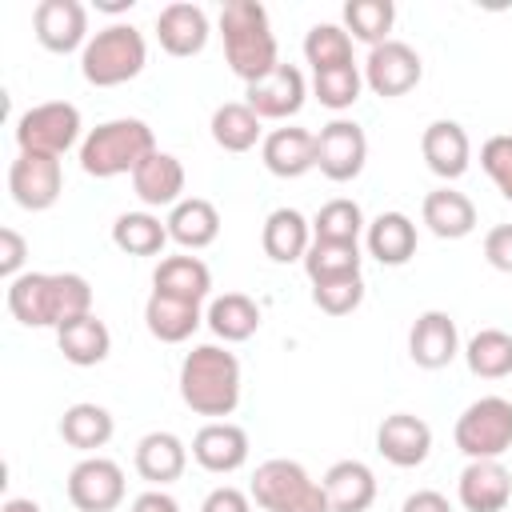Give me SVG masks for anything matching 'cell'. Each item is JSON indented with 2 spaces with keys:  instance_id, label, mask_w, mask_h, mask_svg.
I'll list each match as a JSON object with an SVG mask.
<instances>
[{
  "instance_id": "6da1fadb",
  "label": "cell",
  "mask_w": 512,
  "mask_h": 512,
  "mask_svg": "<svg viewBox=\"0 0 512 512\" xmlns=\"http://www.w3.org/2000/svg\"><path fill=\"white\" fill-rule=\"evenodd\" d=\"M8 312L24 328H64L92 312V284L80 272H20L8 280Z\"/></svg>"
},
{
  "instance_id": "7a4b0ae2",
  "label": "cell",
  "mask_w": 512,
  "mask_h": 512,
  "mask_svg": "<svg viewBox=\"0 0 512 512\" xmlns=\"http://www.w3.org/2000/svg\"><path fill=\"white\" fill-rule=\"evenodd\" d=\"M220 36H224V60H228L232 76L244 80V88L280 68L276 36H272L264 4H256V0H228L220 8Z\"/></svg>"
},
{
  "instance_id": "3957f363",
  "label": "cell",
  "mask_w": 512,
  "mask_h": 512,
  "mask_svg": "<svg viewBox=\"0 0 512 512\" xmlns=\"http://www.w3.org/2000/svg\"><path fill=\"white\" fill-rule=\"evenodd\" d=\"M180 400L196 416L224 420L240 404V360L220 344H196L180 364Z\"/></svg>"
},
{
  "instance_id": "277c9868",
  "label": "cell",
  "mask_w": 512,
  "mask_h": 512,
  "mask_svg": "<svg viewBox=\"0 0 512 512\" xmlns=\"http://www.w3.org/2000/svg\"><path fill=\"white\" fill-rule=\"evenodd\" d=\"M156 152V136L144 120L136 116H120V120H104L96 124L84 144H80V168L96 180H112V176H132L148 156Z\"/></svg>"
},
{
  "instance_id": "5b68a950",
  "label": "cell",
  "mask_w": 512,
  "mask_h": 512,
  "mask_svg": "<svg viewBox=\"0 0 512 512\" xmlns=\"http://www.w3.org/2000/svg\"><path fill=\"white\" fill-rule=\"evenodd\" d=\"M144 64H148V44H144V32L132 28V24L100 28L80 52V72L92 88L128 84L144 72Z\"/></svg>"
},
{
  "instance_id": "8992f818",
  "label": "cell",
  "mask_w": 512,
  "mask_h": 512,
  "mask_svg": "<svg viewBox=\"0 0 512 512\" xmlns=\"http://www.w3.org/2000/svg\"><path fill=\"white\" fill-rule=\"evenodd\" d=\"M248 496L264 508V512H328V496L324 484L308 476L304 464L296 460H264L252 472V488Z\"/></svg>"
},
{
  "instance_id": "52a82bcc",
  "label": "cell",
  "mask_w": 512,
  "mask_h": 512,
  "mask_svg": "<svg viewBox=\"0 0 512 512\" xmlns=\"http://www.w3.org/2000/svg\"><path fill=\"white\" fill-rule=\"evenodd\" d=\"M452 436L468 460H500L512 448V400H504V396L472 400L460 412Z\"/></svg>"
},
{
  "instance_id": "ba28073f",
  "label": "cell",
  "mask_w": 512,
  "mask_h": 512,
  "mask_svg": "<svg viewBox=\"0 0 512 512\" xmlns=\"http://www.w3.org/2000/svg\"><path fill=\"white\" fill-rule=\"evenodd\" d=\"M80 140V108L68 100H48L32 104L16 120V144L20 152H40V156H64Z\"/></svg>"
},
{
  "instance_id": "9c48e42d",
  "label": "cell",
  "mask_w": 512,
  "mask_h": 512,
  "mask_svg": "<svg viewBox=\"0 0 512 512\" xmlns=\"http://www.w3.org/2000/svg\"><path fill=\"white\" fill-rule=\"evenodd\" d=\"M368 160V136L356 120H328L316 136V168L332 184H348L364 172Z\"/></svg>"
},
{
  "instance_id": "30bf717a",
  "label": "cell",
  "mask_w": 512,
  "mask_h": 512,
  "mask_svg": "<svg viewBox=\"0 0 512 512\" xmlns=\"http://www.w3.org/2000/svg\"><path fill=\"white\" fill-rule=\"evenodd\" d=\"M68 500L76 512H116L124 500V472L108 456H84L68 472Z\"/></svg>"
},
{
  "instance_id": "8fae6325",
  "label": "cell",
  "mask_w": 512,
  "mask_h": 512,
  "mask_svg": "<svg viewBox=\"0 0 512 512\" xmlns=\"http://www.w3.org/2000/svg\"><path fill=\"white\" fill-rule=\"evenodd\" d=\"M420 76H424V64H420L416 48L404 44V40H384L364 60V84L384 100H396V96L412 92L420 84Z\"/></svg>"
},
{
  "instance_id": "7c38bea8",
  "label": "cell",
  "mask_w": 512,
  "mask_h": 512,
  "mask_svg": "<svg viewBox=\"0 0 512 512\" xmlns=\"http://www.w3.org/2000/svg\"><path fill=\"white\" fill-rule=\"evenodd\" d=\"M8 192L24 212H44L60 200L64 192V172L56 156H40V152H20L8 168Z\"/></svg>"
},
{
  "instance_id": "4fadbf2b",
  "label": "cell",
  "mask_w": 512,
  "mask_h": 512,
  "mask_svg": "<svg viewBox=\"0 0 512 512\" xmlns=\"http://www.w3.org/2000/svg\"><path fill=\"white\" fill-rule=\"evenodd\" d=\"M32 28L48 52H76L80 44H88V8L80 0H40L32 12Z\"/></svg>"
},
{
  "instance_id": "5bb4252c",
  "label": "cell",
  "mask_w": 512,
  "mask_h": 512,
  "mask_svg": "<svg viewBox=\"0 0 512 512\" xmlns=\"http://www.w3.org/2000/svg\"><path fill=\"white\" fill-rule=\"evenodd\" d=\"M304 96H308V88H304V76H300L296 64H280L276 72H268L264 80L244 88V104L260 120H288V116H296L304 108Z\"/></svg>"
},
{
  "instance_id": "9a60e30c",
  "label": "cell",
  "mask_w": 512,
  "mask_h": 512,
  "mask_svg": "<svg viewBox=\"0 0 512 512\" xmlns=\"http://www.w3.org/2000/svg\"><path fill=\"white\" fill-rule=\"evenodd\" d=\"M192 460L212 476H228L248 464V432L232 420H208L192 436Z\"/></svg>"
},
{
  "instance_id": "2e32d148",
  "label": "cell",
  "mask_w": 512,
  "mask_h": 512,
  "mask_svg": "<svg viewBox=\"0 0 512 512\" xmlns=\"http://www.w3.org/2000/svg\"><path fill=\"white\" fill-rule=\"evenodd\" d=\"M460 352V332H456V320L440 308H428L416 316L412 332H408V356L412 364L436 372V368H448Z\"/></svg>"
},
{
  "instance_id": "e0dca14e",
  "label": "cell",
  "mask_w": 512,
  "mask_h": 512,
  "mask_svg": "<svg viewBox=\"0 0 512 512\" xmlns=\"http://www.w3.org/2000/svg\"><path fill=\"white\" fill-rule=\"evenodd\" d=\"M376 452L396 468H416L432 452V428L412 412H392L376 428Z\"/></svg>"
},
{
  "instance_id": "ac0fdd59",
  "label": "cell",
  "mask_w": 512,
  "mask_h": 512,
  "mask_svg": "<svg viewBox=\"0 0 512 512\" xmlns=\"http://www.w3.org/2000/svg\"><path fill=\"white\" fill-rule=\"evenodd\" d=\"M464 512H504L512 500V472L500 460H468L456 480Z\"/></svg>"
},
{
  "instance_id": "d6986e66",
  "label": "cell",
  "mask_w": 512,
  "mask_h": 512,
  "mask_svg": "<svg viewBox=\"0 0 512 512\" xmlns=\"http://www.w3.org/2000/svg\"><path fill=\"white\" fill-rule=\"evenodd\" d=\"M260 160H264V168L272 176L296 180V176H304V172L316 168V136L308 128H296V124L272 128L264 136V144H260Z\"/></svg>"
},
{
  "instance_id": "ffe728a7",
  "label": "cell",
  "mask_w": 512,
  "mask_h": 512,
  "mask_svg": "<svg viewBox=\"0 0 512 512\" xmlns=\"http://www.w3.org/2000/svg\"><path fill=\"white\" fill-rule=\"evenodd\" d=\"M420 156L440 180H460L468 172V160H472L468 132L456 120H432L420 136Z\"/></svg>"
},
{
  "instance_id": "44dd1931",
  "label": "cell",
  "mask_w": 512,
  "mask_h": 512,
  "mask_svg": "<svg viewBox=\"0 0 512 512\" xmlns=\"http://www.w3.org/2000/svg\"><path fill=\"white\" fill-rule=\"evenodd\" d=\"M132 192L140 196L144 208H176L184 200V164L172 152H152L136 172H132Z\"/></svg>"
},
{
  "instance_id": "7402d4cb",
  "label": "cell",
  "mask_w": 512,
  "mask_h": 512,
  "mask_svg": "<svg viewBox=\"0 0 512 512\" xmlns=\"http://www.w3.org/2000/svg\"><path fill=\"white\" fill-rule=\"evenodd\" d=\"M320 484L328 496V512H368L376 500V476L364 460H336Z\"/></svg>"
},
{
  "instance_id": "603a6c76",
  "label": "cell",
  "mask_w": 512,
  "mask_h": 512,
  "mask_svg": "<svg viewBox=\"0 0 512 512\" xmlns=\"http://www.w3.org/2000/svg\"><path fill=\"white\" fill-rule=\"evenodd\" d=\"M156 40L168 56H196L208 44V16L200 4H168L156 16Z\"/></svg>"
},
{
  "instance_id": "cb8c5ba5",
  "label": "cell",
  "mask_w": 512,
  "mask_h": 512,
  "mask_svg": "<svg viewBox=\"0 0 512 512\" xmlns=\"http://www.w3.org/2000/svg\"><path fill=\"white\" fill-rule=\"evenodd\" d=\"M152 292L184 304H204L212 292V272L200 256H164L152 272Z\"/></svg>"
},
{
  "instance_id": "d4e9b609",
  "label": "cell",
  "mask_w": 512,
  "mask_h": 512,
  "mask_svg": "<svg viewBox=\"0 0 512 512\" xmlns=\"http://www.w3.org/2000/svg\"><path fill=\"white\" fill-rule=\"evenodd\" d=\"M188 468V448L176 432H148L136 444V472L140 480H148L152 488H164L172 480H180Z\"/></svg>"
},
{
  "instance_id": "484cf974",
  "label": "cell",
  "mask_w": 512,
  "mask_h": 512,
  "mask_svg": "<svg viewBox=\"0 0 512 512\" xmlns=\"http://www.w3.org/2000/svg\"><path fill=\"white\" fill-rule=\"evenodd\" d=\"M420 220H424L428 232L440 236V240H464V236L476 228V204H472L464 192H456V188L444 184V188H432V192L424 196Z\"/></svg>"
},
{
  "instance_id": "4316f807",
  "label": "cell",
  "mask_w": 512,
  "mask_h": 512,
  "mask_svg": "<svg viewBox=\"0 0 512 512\" xmlns=\"http://www.w3.org/2000/svg\"><path fill=\"white\" fill-rule=\"evenodd\" d=\"M260 244H264V256L276 264L304 260L312 248V224L296 208H276V212H268V220L260 228Z\"/></svg>"
},
{
  "instance_id": "83f0119b",
  "label": "cell",
  "mask_w": 512,
  "mask_h": 512,
  "mask_svg": "<svg viewBox=\"0 0 512 512\" xmlns=\"http://www.w3.org/2000/svg\"><path fill=\"white\" fill-rule=\"evenodd\" d=\"M168 240H176L180 248H208L220 236V212L212 200L204 196H184L176 208H168Z\"/></svg>"
},
{
  "instance_id": "f1b7e54d",
  "label": "cell",
  "mask_w": 512,
  "mask_h": 512,
  "mask_svg": "<svg viewBox=\"0 0 512 512\" xmlns=\"http://www.w3.org/2000/svg\"><path fill=\"white\" fill-rule=\"evenodd\" d=\"M364 244H368V256L372 260H380L388 268H400L416 252V224L404 212H380L364 228Z\"/></svg>"
},
{
  "instance_id": "f546056e",
  "label": "cell",
  "mask_w": 512,
  "mask_h": 512,
  "mask_svg": "<svg viewBox=\"0 0 512 512\" xmlns=\"http://www.w3.org/2000/svg\"><path fill=\"white\" fill-rule=\"evenodd\" d=\"M56 344L64 352L68 364L76 368H92V364H104L108 352H112V332L100 316H80V320H68L64 328H56Z\"/></svg>"
},
{
  "instance_id": "4dcf8cb0",
  "label": "cell",
  "mask_w": 512,
  "mask_h": 512,
  "mask_svg": "<svg viewBox=\"0 0 512 512\" xmlns=\"http://www.w3.org/2000/svg\"><path fill=\"white\" fill-rule=\"evenodd\" d=\"M112 432H116L112 412H108L104 404H92V400H80V404L64 408V416H60V436H64V444L76 448V452H96V448H104V444L112 440Z\"/></svg>"
},
{
  "instance_id": "1f68e13d",
  "label": "cell",
  "mask_w": 512,
  "mask_h": 512,
  "mask_svg": "<svg viewBox=\"0 0 512 512\" xmlns=\"http://www.w3.org/2000/svg\"><path fill=\"white\" fill-rule=\"evenodd\" d=\"M200 320H204L200 304H184V300H172L160 292H152L144 304V324L160 344H184L200 328Z\"/></svg>"
},
{
  "instance_id": "d6a6232c",
  "label": "cell",
  "mask_w": 512,
  "mask_h": 512,
  "mask_svg": "<svg viewBox=\"0 0 512 512\" xmlns=\"http://www.w3.org/2000/svg\"><path fill=\"white\" fill-rule=\"evenodd\" d=\"M208 328H212V336H220L224 344H240V340H248V336H256V328H260V308H256V300L252 296H244V292H224V296H216L212 304H208Z\"/></svg>"
},
{
  "instance_id": "836d02e7",
  "label": "cell",
  "mask_w": 512,
  "mask_h": 512,
  "mask_svg": "<svg viewBox=\"0 0 512 512\" xmlns=\"http://www.w3.org/2000/svg\"><path fill=\"white\" fill-rule=\"evenodd\" d=\"M360 244L356 240H312L308 256H304V272L312 284H328V280H352L360 276Z\"/></svg>"
},
{
  "instance_id": "e575fe53",
  "label": "cell",
  "mask_w": 512,
  "mask_h": 512,
  "mask_svg": "<svg viewBox=\"0 0 512 512\" xmlns=\"http://www.w3.org/2000/svg\"><path fill=\"white\" fill-rule=\"evenodd\" d=\"M260 136H264L260 116H256L244 100H228V104H220V108L212 112V140H216L224 152H248V148H256V144H264Z\"/></svg>"
},
{
  "instance_id": "d590c367",
  "label": "cell",
  "mask_w": 512,
  "mask_h": 512,
  "mask_svg": "<svg viewBox=\"0 0 512 512\" xmlns=\"http://www.w3.org/2000/svg\"><path fill=\"white\" fill-rule=\"evenodd\" d=\"M468 372L480 380H504L512 376V332L504 328H480L464 348Z\"/></svg>"
},
{
  "instance_id": "8d00e7d4",
  "label": "cell",
  "mask_w": 512,
  "mask_h": 512,
  "mask_svg": "<svg viewBox=\"0 0 512 512\" xmlns=\"http://www.w3.org/2000/svg\"><path fill=\"white\" fill-rule=\"evenodd\" d=\"M112 244L128 256H160L168 244V224L152 212H124L112 224Z\"/></svg>"
},
{
  "instance_id": "74e56055",
  "label": "cell",
  "mask_w": 512,
  "mask_h": 512,
  "mask_svg": "<svg viewBox=\"0 0 512 512\" xmlns=\"http://www.w3.org/2000/svg\"><path fill=\"white\" fill-rule=\"evenodd\" d=\"M392 24H396L392 0H348L344 4V32H352L356 40H364L372 48L384 44V40H392L388 36Z\"/></svg>"
},
{
  "instance_id": "f35d334b",
  "label": "cell",
  "mask_w": 512,
  "mask_h": 512,
  "mask_svg": "<svg viewBox=\"0 0 512 512\" xmlns=\"http://www.w3.org/2000/svg\"><path fill=\"white\" fill-rule=\"evenodd\" d=\"M304 60L312 72H332L352 64V36L340 24H312L304 36Z\"/></svg>"
},
{
  "instance_id": "ab89813d",
  "label": "cell",
  "mask_w": 512,
  "mask_h": 512,
  "mask_svg": "<svg viewBox=\"0 0 512 512\" xmlns=\"http://www.w3.org/2000/svg\"><path fill=\"white\" fill-rule=\"evenodd\" d=\"M364 228H368V224H364L360 204H356V200H344V196L328 200V204L312 216V240H356Z\"/></svg>"
},
{
  "instance_id": "60d3db41",
  "label": "cell",
  "mask_w": 512,
  "mask_h": 512,
  "mask_svg": "<svg viewBox=\"0 0 512 512\" xmlns=\"http://www.w3.org/2000/svg\"><path fill=\"white\" fill-rule=\"evenodd\" d=\"M360 88H364V72H360L356 64H348V68H332V72H316V76H312V92H316V100H320L324 108H332V112L352 108V104L360 100Z\"/></svg>"
},
{
  "instance_id": "b9f144b4",
  "label": "cell",
  "mask_w": 512,
  "mask_h": 512,
  "mask_svg": "<svg viewBox=\"0 0 512 512\" xmlns=\"http://www.w3.org/2000/svg\"><path fill=\"white\" fill-rule=\"evenodd\" d=\"M312 304L328 316H348L364 304V280H328V284H312Z\"/></svg>"
},
{
  "instance_id": "7bdbcfd3",
  "label": "cell",
  "mask_w": 512,
  "mask_h": 512,
  "mask_svg": "<svg viewBox=\"0 0 512 512\" xmlns=\"http://www.w3.org/2000/svg\"><path fill=\"white\" fill-rule=\"evenodd\" d=\"M480 168L488 172V180L500 188L504 200H512V136H488L480 148Z\"/></svg>"
},
{
  "instance_id": "ee69618b",
  "label": "cell",
  "mask_w": 512,
  "mask_h": 512,
  "mask_svg": "<svg viewBox=\"0 0 512 512\" xmlns=\"http://www.w3.org/2000/svg\"><path fill=\"white\" fill-rule=\"evenodd\" d=\"M24 256H28V240L16 228H0V276L4 280H16L20 276Z\"/></svg>"
},
{
  "instance_id": "f6af8a7d",
  "label": "cell",
  "mask_w": 512,
  "mask_h": 512,
  "mask_svg": "<svg viewBox=\"0 0 512 512\" xmlns=\"http://www.w3.org/2000/svg\"><path fill=\"white\" fill-rule=\"evenodd\" d=\"M484 260L496 272H512V224H496L484 236Z\"/></svg>"
},
{
  "instance_id": "bcb514c9",
  "label": "cell",
  "mask_w": 512,
  "mask_h": 512,
  "mask_svg": "<svg viewBox=\"0 0 512 512\" xmlns=\"http://www.w3.org/2000/svg\"><path fill=\"white\" fill-rule=\"evenodd\" d=\"M200 512H252V496L240 492V488H232V484H220V488H212L204 496Z\"/></svg>"
},
{
  "instance_id": "7dc6e473",
  "label": "cell",
  "mask_w": 512,
  "mask_h": 512,
  "mask_svg": "<svg viewBox=\"0 0 512 512\" xmlns=\"http://www.w3.org/2000/svg\"><path fill=\"white\" fill-rule=\"evenodd\" d=\"M400 512H452V504H448L444 492H436V488H420V492H412V496L400 504Z\"/></svg>"
},
{
  "instance_id": "c3c4849f",
  "label": "cell",
  "mask_w": 512,
  "mask_h": 512,
  "mask_svg": "<svg viewBox=\"0 0 512 512\" xmlns=\"http://www.w3.org/2000/svg\"><path fill=\"white\" fill-rule=\"evenodd\" d=\"M128 512H180V504H176L164 488H148V492H140V496L132 500Z\"/></svg>"
},
{
  "instance_id": "681fc988",
  "label": "cell",
  "mask_w": 512,
  "mask_h": 512,
  "mask_svg": "<svg viewBox=\"0 0 512 512\" xmlns=\"http://www.w3.org/2000/svg\"><path fill=\"white\" fill-rule=\"evenodd\" d=\"M0 512H40V504L36 500H24V496H12V500H4Z\"/></svg>"
},
{
  "instance_id": "f907efd6",
  "label": "cell",
  "mask_w": 512,
  "mask_h": 512,
  "mask_svg": "<svg viewBox=\"0 0 512 512\" xmlns=\"http://www.w3.org/2000/svg\"><path fill=\"white\" fill-rule=\"evenodd\" d=\"M96 8H104V12H124V8H132V0H100Z\"/></svg>"
}]
</instances>
